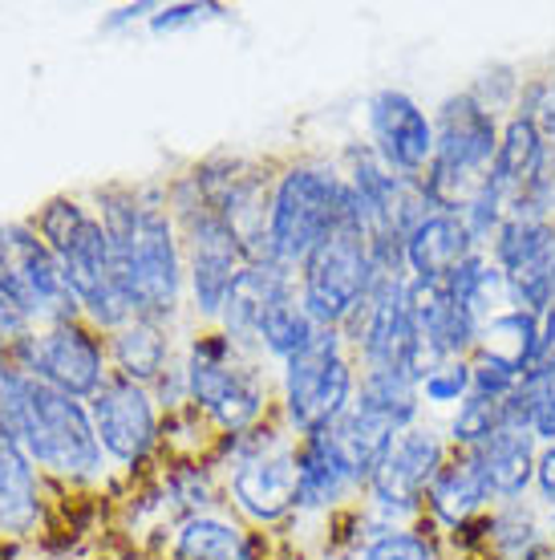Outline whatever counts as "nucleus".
Returning <instances> with one entry per match:
<instances>
[{
	"label": "nucleus",
	"instance_id": "obj_1",
	"mask_svg": "<svg viewBox=\"0 0 555 560\" xmlns=\"http://www.w3.org/2000/svg\"><path fill=\"white\" fill-rule=\"evenodd\" d=\"M94 211L110 236L114 272L130 317L175 325L187 301V256L167 187L106 183L94 191Z\"/></svg>",
	"mask_w": 555,
	"mask_h": 560
},
{
	"label": "nucleus",
	"instance_id": "obj_2",
	"mask_svg": "<svg viewBox=\"0 0 555 560\" xmlns=\"http://www.w3.org/2000/svg\"><path fill=\"white\" fill-rule=\"evenodd\" d=\"M0 422L42 476L61 483H97L106 476V451L97 443L94 419L82 398H70L21 370H4Z\"/></svg>",
	"mask_w": 555,
	"mask_h": 560
},
{
	"label": "nucleus",
	"instance_id": "obj_3",
	"mask_svg": "<svg viewBox=\"0 0 555 560\" xmlns=\"http://www.w3.org/2000/svg\"><path fill=\"white\" fill-rule=\"evenodd\" d=\"M341 228H365V220L336 163L292 159L276 167L268 196V253L276 265L300 272L308 256Z\"/></svg>",
	"mask_w": 555,
	"mask_h": 560
},
{
	"label": "nucleus",
	"instance_id": "obj_4",
	"mask_svg": "<svg viewBox=\"0 0 555 560\" xmlns=\"http://www.w3.org/2000/svg\"><path fill=\"white\" fill-rule=\"evenodd\" d=\"M191 407L223 434H244L280 415V386L264 370V358L239 350L220 325H194L182 350Z\"/></svg>",
	"mask_w": 555,
	"mask_h": 560
},
{
	"label": "nucleus",
	"instance_id": "obj_5",
	"mask_svg": "<svg viewBox=\"0 0 555 560\" xmlns=\"http://www.w3.org/2000/svg\"><path fill=\"white\" fill-rule=\"evenodd\" d=\"M28 224L37 228V236L57 256L66 289H70L73 305H78L85 322L106 337L114 329H122L130 322V305H126L122 289H118L110 236L97 220L94 203L82 196H54L45 199Z\"/></svg>",
	"mask_w": 555,
	"mask_h": 560
},
{
	"label": "nucleus",
	"instance_id": "obj_6",
	"mask_svg": "<svg viewBox=\"0 0 555 560\" xmlns=\"http://www.w3.org/2000/svg\"><path fill=\"white\" fill-rule=\"evenodd\" d=\"M499 135L503 118L483 110L467 90L446 94L438 102V110H434V163L417 183L434 211H454L459 215L467 208V199L491 175Z\"/></svg>",
	"mask_w": 555,
	"mask_h": 560
},
{
	"label": "nucleus",
	"instance_id": "obj_7",
	"mask_svg": "<svg viewBox=\"0 0 555 560\" xmlns=\"http://www.w3.org/2000/svg\"><path fill=\"white\" fill-rule=\"evenodd\" d=\"M357 358L349 350L341 329H317V337L305 350L280 365L276 386H280V419L288 422V431L320 434L329 431L357 394Z\"/></svg>",
	"mask_w": 555,
	"mask_h": 560
},
{
	"label": "nucleus",
	"instance_id": "obj_8",
	"mask_svg": "<svg viewBox=\"0 0 555 560\" xmlns=\"http://www.w3.org/2000/svg\"><path fill=\"white\" fill-rule=\"evenodd\" d=\"M9 365L82 402H90L114 374L106 334H97L85 317L33 325L25 337H16L9 346Z\"/></svg>",
	"mask_w": 555,
	"mask_h": 560
},
{
	"label": "nucleus",
	"instance_id": "obj_9",
	"mask_svg": "<svg viewBox=\"0 0 555 560\" xmlns=\"http://www.w3.org/2000/svg\"><path fill=\"white\" fill-rule=\"evenodd\" d=\"M377 280L381 277H377L374 253H369V232L365 228H341L300 265L296 293H300V305L320 329H341L369 301Z\"/></svg>",
	"mask_w": 555,
	"mask_h": 560
},
{
	"label": "nucleus",
	"instance_id": "obj_10",
	"mask_svg": "<svg viewBox=\"0 0 555 560\" xmlns=\"http://www.w3.org/2000/svg\"><path fill=\"white\" fill-rule=\"evenodd\" d=\"M446 455H450V439H446V427H438V422L422 419L417 427L402 431L386 463L377 467V476L365 483L362 508L374 512L389 528L417 524L426 516V488L438 476Z\"/></svg>",
	"mask_w": 555,
	"mask_h": 560
},
{
	"label": "nucleus",
	"instance_id": "obj_11",
	"mask_svg": "<svg viewBox=\"0 0 555 560\" xmlns=\"http://www.w3.org/2000/svg\"><path fill=\"white\" fill-rule=\"evenodd\" d=\"M341 334L357 358V370H398L422 386L426 370L434 365L405 305V280H377L369 301L341 325Z\"/></svg>",
	"mask_w": 555,
	"mask_h": 560
},
{
	"label": "nucleus",
	"instance_id": "obj_12",
	"mask_svg": "<svg viewBox=\"0 0 555 560\" xmlns=\"http://www.w3.org/2000/svg\"><path fill=\"white\" fill-rule=\"evenodd\" d=\"M175 220H179L182 256H187V296H191L194 317L199 325H215L232 284L248 265V248L220 211L191 208Z\"/></svg>",
	"mask_w": 555,
	"mask_h": 560
},
{
	"label": "nucleus",
	"instance_id": "obj_13",
	"mask_svg": "<svg viewBox=\"0 0 555 560\" xmlns=\"http://www.w3.org/2000/svg\"><path fill=\"white\" fill-rule=\"evenodd\" d=\"M0 289L25 308L33 325L82 317L66 289L57 256L49 253V244L37 236V228L28 220L0 224Z\"/></svg>",
	"mask_w": 555,
	"mask_h": 560
},
{
	"label": "nucleus",
	"instance_id": "obj_14",
	"mask_svg": "<svg viewBox=\"0 0 555 560\" xmlns=\"http://www.w3.org/2000/svg\"><path fill=\"white\" fill-rule=\"evenodd\" d=\"M85 407H90L106 459L118 463L130 476L154 459V451H163V410L154 402V394L139 382L110 374L106 386Z\"/></svg>",
	"mask_w": 555,
	"mask_h": 560
},
{
	"label": "nucleus",
	"instance_id": "obj_15",
	"mask_svg": "<svg viewBox=\"0 0 555 560\" xmlns=\"http://www.w3.org/2000/svg\"><path fill=\"white\" fill-rule=\"evenodd\" d=\"M369 122V147L398 179L422 183L426 167L434 163V114L398 85H381L365 102Z\"/></svg>",
	"mask_w": 555,
	"mask_h": 560
},
{
	"label": "nucleus",
	"instance_id": "obj_16",
	"mask_svg": "<svg viewBox=\"0 0 555 560\" xmlns=\"http://www.w3.org/2000/svg\"><path fill=\"white\" fill-rule=\"evenodd\" d=\"M486 256L503 268L515 308L543 317L555 301V220H507Z\"/></svg>",
	"mask_w": 555,
	"mask_h": 560
},
{
	"label": "nucleus",
	"instance_id": "obj_17",
	"mask_svg": "<svg viewBox=\"0 0 555 560\" xmlns=\"http://www.w3.org/2000/svg\"><path fill=\"white\" fill-rule=\"evenodd\" d=\"M227 504L251 528H276L296 516V459L292 447L268 451L227 467Z\"/></svg>",
	"mask_w": 555,
	"mask_h": 560
},
{
	"label": "nucleus",
	"instance_id": "obj_18",
	"mask_svg": "<svg viewBox=\"0 0 555 560\" xmlns=\"http://www.w3.org/2000/svg\"><path fill=\"white\" fill-rule=\"evenodd\" d=\"M405 305H410V317H414L422 346L430 350L434 362H442V358H471L479 350L483 325L454 305L446 280L410 277L405 280Z\"/></svg>",
	"mask_w": 555,
	"mask_h": 560
},
{
	"label": "nucleus",
	"instance_id": "obj_19",
	"mask_svg": "<svg viewBox=\"0 0 555 560\" xmlns=\"http://www.w3.org/2000/svg\"><path fill=\"white\" fill-rule=\"evenodd\" d=\"M292 459H296V516L300 512L336 516V512H349L353 500H362V488L353 483L324 431L300 434L292 443Z\"/></svg>",
	"mask_w": 555,
	"mask_h": 560
},
{
	"label": "nucleus",
	"instance_id": "obj_20",
	"mask_svg": "<svg viewBox=\"0 0 555 560\" xmlns=\"http://www.w3.org/2000/svg\"><path fill=\"white\" fill-rule=\"evenodd\" d=\"M288 293H296V272H292V268L276 265V260H251V265H244L236 284H232L227 305H223L215 325L236 341L239 350L256 353L260 317L276 305L280 296H288ZM256 358H260V353H256Z\"/></svg>",
	"mask_w": 555,
	"mask_h": 560
},
{
	"label": "nucleus",
	"instance_id": "obj_21",
	"mask_svg": "<svg viewBox=\"0 0 555 560\" xmlns=\"http://www.w3.org/2000/svg\"><path fill=\"white\" fill-rule=\"evenodd\" d=\"M491 508H495V500H491V488L483 479L479 455L450 447L438 476L426 488V520H434V528L446 536L462 524H471V520L486 516Z\"/></svg>",
	"mask_w": 555,
	"mask_h": 560
},
{
	"label": "nucleus",
	"instance_id": "obj_22",
	"mask_svg": "<svg viewBox=\"0 0 555 560\" xmlns=\"http://www.w3.org/2000/svg\"><path fill=\"white\" fill-rule=\"evenodd\" d=\"M167 560H264V540L244 520L208 512L175 524Z\"/></svg>",
	"mask_w": 555,
	"mask_h": 560
},
{
	"label": "nucleus",
	"instance_id": "obj_23",
	"mask_svg": "<svg viewBox=\"0 0 555 560\" xmlns=\"http://www.w3.org/2000/svg\"><path fill=\"white\" fill-rule=\"evenodd\" d=\"M474 248L471 232L454 211H430L422 224L405 236V268L414 280H446Z\"/></svg>",
	"mask_w": 555,
	"mask_h": 560
},
{
	"label": "nucleus",
	"instance_id": "obj_24",
	"mask_svg": "<svg viewBox=\"0 0 555 560\" xmlns=\"http://www.w3.org/2000/svg\"><path fill=\"white\" fill-rule=\"evenodd\" d=\"M42 524V471L0 422V533L25 536Z\"/></svg>",
	"mask_w": 555,
	"mask_h": 560
},
{
	"label": "nucleus",
	"instance_id": "obj_25",
	"mask_svg": "<svg viewBox=\"0 0 555 560\" xmlns=\"http://www.w3.org/2000/svg\"><path fill=\"white\" fill-rule=\"evenodd\" d=\"M483 479L491 488L495 504H515V500H528L535 491V459H540V443L528 431H507L503 427L486 447L474 451Z\"/></svg>",
	"mask_w": 555,
	"mask_h": 560
},
{
	"label": "nucleus",
	"instance_id": "obj_26",
	"mask_svg": "<svg viewBox=\"0 0 555 560\" xmlns=\"http://www.w3.org/2000/svg\"><path fill=\"white\" fill-rule=\"evenodd\" d=\"M170 329H175V325L142 322V317H130L122 329H114V334L106 337L114 374H122V378L139 382V386L151 390L154 382L163 378V370L179 358V353H175V341H170Z\"/></svg>",
	"mask_w": 555,
	"mask_h": 560
},
{
	"label": "nucleus",
	"instance_id": "obj_27",
	"mask_svg": "<svg viewBox=\"0 0 555 560\" xmlns=\"http://www.w3.org/2000/svg\"><path fill=\"white\" fill-rule=\"evenodd\" d=\"M479 560H552L540 508L531 504V500L491 508L486 512Z\"/></svg>",
	"mask_w": 555,
	"mask_h": 560
},
{
	"label": "nucleus",
	"instance_id": "obj_28",
	"mask_svg": "<svg viewBox=\"0 0 555 560\" xmlns=\"http://www.w3.org/2000/svg\"><path fill=\"white\" fill-rule=\"evenodd\" d=\"M324 434H329L333 451L341 455L345 471L353 476V483L362 491H365V483L377 476V467L386 463L393 443H398V431H393V427H386L381 419L365 415V410H353V407H349Z\"/></svg>",
	"mask_w": 555,
	"mask_h": 560
},
{
	"label": "nucleus",
	"instance_id": "obj_29",
	"mask_svg": "<svg viewBox=\"0 0 555 560\" xmlns=\"http://www.w3.org/2000/svg\"><path fill=\"white\" fill-rule=\"evenodd\" d=\"M540 154H543V139H540V122L535 118H523V114H511L503 122L499 135V151H495V163H491V175L486 183L499 191L507 203H511L540 171Z\"/></svg>",
	"mask_w": 555,
	"mask_h": 560
},
{
	"label": "nucleus",
	"instance_id": "obj_30",
	"mask_svg": "<svg viewBox=\"0 0 555 560\" xmlns=\"http://www.w3.org/2000/svg\"><path fill=\"white\" fill-rule=\"evenodd\" d=\"M353 410H365L381 419L386 427L402 434L422 422V390L414 378H405L398 370H362L357 394H353Z\"/></svg>",
	"mask_w": 555,
	"mask_h": 560
},
{
	"label": "nucleus",
	"instance_id": "obj_31",
	"mask_svg": "<svg viewBox=\"0 0 555 560\" xmlns=\"http://www.w3.org/2000/svg\"><path fill=\"white\" fill-rule=\"evenodd\" d=\"M446 284H450V296H454V305L467 313V317H474L479 325H486L495 313H503V308L511 305V293H507V277H503V268L491 260V256L479 248V253H471L467 260H462L450 277H446Z\"/></svg>",
	"mask_w": 555,
	"mask_h": 560
},
{
	"label": "nucleus",
	"instance_id": "obj_32",
	"mask_svg": "<svg viewBox=\"0 0 555 560\" xmlns=\"http://www.w3.org/2000/svg\"><path fill=\"white\" fill-rule=\"evenodd\" d=\"M215 463L203 459H170V467L163 471V488H158V500L163 508H170L175 524L191 516H208L223 504L220 500V483H215Z\"/></svg>",
	"mask_w": 555,
	"mask_h": 560
},
{
	"label": "nucleus",
	"instance_id": "obj_33",
	"mask_svg": "<svg viewBox=\"0 0 555 560\" xmlns=\"http://www.w3.org/2000/svg\"><path fill=\"white\" fill-rule=\"evenodd\" d=\"M540 325H543V317H535L528 308L507 305L503 313H495V317L483 325L479 350L515 365L519 374H528L531 365H535V358H540Z\"/></svg>",
	"mask_w": 555,
	"mask_h": 560
},
{
	"label": "nucleus",
	"instance_id": "obj_34",
	"mask_svg": "<svg viewBox=\"0 0 555 560\" xmlns=\"http://www.w3.org/2000/svg\"><path fill=\"white\" fill-rule=\"evenodd\" d=\"M317 329L320 325L312 322V317L305 313V305H300V293L280 296L276 305L260 317V329H256V353H260V358H272L276 365H284L288 358H296V353L317 337Z\"/></svg>",
	"mask_w": 555,
	"mask_h": 560
},
{
	"label": "nucleus",
	"instance_id": "obj_35",
	"mask_svg": "<svg viewBox=\"0 0 555 560\" xmlns=\"http://www.w3.org/2000/svg\"><path fill=\"white\" fill-rule=\"evenodd\" d=\"M357 560H446L442 533L434 528V520H417L402 528H386V533L369 536L357 548Z\"/></svg>",
	"mask_w": 555,
	"mask_h": 560
},
{
	"label": "nucleus",
	"instance_id": "obj_36",
	"mask_svg": "<svg viewBox=\"0 0 555 560\" xmlns=\"http://www.w3.org/2000/svg\"><path fill=\"white\" fill-rule=\"evenodd\" d=\"M499 431H503V402H491V398H479V394H471V398L450 415V422H446V439H450L454 451L486 447Z\"/></svg>",
	"mask_w": 555,
	"mask_h": 560
},
{
	"label": "nucleus",
	"instance_id": "obj_37",
	"mask_svg": "<svg viewBox=\"0 0 555 560\" xmlns=\"http://www.w3.org/2000/svg\"><path fill=\"white\" fill-rule=\"evenodd\" d=\"M422 407L426 410H454L471 398V358H442L422 378Z\"/></svg>",
	"mask_w": 555,
	"mask_h": 560
},
{
	"label": "nucleus",
	"instance_id": "obj_38",
	"mask_svg": "<svg viewBox=\"0 0 555 560\" xmlns=\"http://www.w3.org/2000/svg\"><path fill=\"white\" fill-rule=\"evenodd\" d=\"M519 90H523V70L511 66V61H495V66H486L471 85H467V94H471L483 110L499 114L503 122L515 114V102H519Z\"/></svg>",
	"mask_w": 555,
	"mask_h": 560
},
{
	"label": "nucleus",
	"instance_id": "obj_39",
	"mask_svg": "<svg viewBox=\"0 0 555 560\" xmlns=\"http://www.w3.org/2000/svg\"><path fill=\"white\" fill-rule=\"evenodd\" d=\"M519 398H523V407H528V431L531 439L547 447L555 443V374L552 370H528L523 382H519Z\"/></svg>",
	"mask_w": 555,
	"mask_h": 560
},
{
	"label": "nucleus",
	"instance_id": "obj_40",
	"mask_svg": "<svg viewBox=\"0 0 555 560\" xmlns=\"http://www.w3.org/2000/svg\"><path fill=\"white\" fill-rule=\"evenodd\" d=\"M507 211H511V203L491 187V183H483L479 191H474L471 199H467V208L459 211L462 224H467V232H471L474 248H491V240L499 236V228L507 224Z\"/></svg>",
	"mask_w": 555,
	"mask_h": 560
},
{
	"label": "nucleus",
	"instance_id": "obj_41",
	"mask_svg": "<svg viewBox=\"0 0 555 560\" xmlns=\"http://www.w3.org/2000/svg\"><path fill=\"white\" fill-rule=\"evenodd\" d=\"M519 382H523V374L515 365L499 362V358H491L483 350L471 353V394L491 398V402H507L519 390Z\"/></svg>",
	"mask_w": 555,
	"mask_h": 560
},
{
	"label": "nucleus",
	"instance_id": "obj_42",
	"mask_svg": "<svg viewBox=\"0 0 555 560\" xmlns=\"http://www.w3.org/2000/svg\"><path fill=\"white\" fill-rule=\"evenodd\" d=\"M223 16H227V4H215V0H182V4H158V13L146 25H151L154 37H170V33L208 25V21H223Z\"/></svg>",
	"mask_w": 555,
	"mask_h": 560
},
{
	"label": "nucleus",
	"instance_id": "obj_43",
	"mask_svg": "<svg viewBox=\"0 0 555 560\" xmlns=\"http://www.w3.org/2000/svg\"><path fill=\"white\" fill-rule=\"evenodd\" d=\"M28 329H33L28 313L16 305L13 296L4 293V289H0V341H4V346H13L16 337H25Z\"/></svg>",
	"mask_w": 555,
	"mask_h": 560
},
{
	"label": "nucleus",
	"instance_id": "obj_44",
	"mask_svg": "<svg viewBox=\"0 0 555 560\" xmlns=\"http://www.w3.org/2000/svg\"><path fill=\"white\" fill-rule=\"evenodd\" d=\"M535 500L540 508L555 512V443L540 447V459H535Z\"/></svg>",
	"mask_w": 555,
	"mask_h": 560
},
{
	"label": "nucleus",
	"instance_id": "obj_45",
	"mask_svg": "<svg viewBox=\"0 0 555 560\" xmlns=\"http://www.w3.org/2000/svg\"><path fill=\"white\" fill-rule=\"evenodd\" d=\"M154 13H158V4H154V0H139V4H122V9H114L110 16H102V28L110 33V28L134 25V21H151Z\"/></svg>",
	"mask_w": 555,
	"mask_h": 560
},
{
	"label": "nucleus",
	"instance_id": "obj_46",
	"mask_svg": "<svg viewBox=\"0 0 555 560\" xmlns=\"http://www.w3.org/2000/svg\"><path fill=\"white\" fill-rule=\"evenodd\" d=\"M543 528H547V548H552V560H555V512L543 516Z\"/></svg>",
	"mask_w": 555,
	"mask_h": 560
},
{
	"label": "nucleus",
	"instance_id": "obj_47",
	"mask_svg": "<svg viewBox=\"0 0 555 560\" xmlns=\"http://www.w3.org/2000/svg\"><path fill=\"white\" fill-rule=\"evenodd\" d=\"M4 370H13V365H9V346L0 341V374H4Z\"/></svg>",
	"mask_w": 555,
	"mask_h": 560
}]
</instances>
